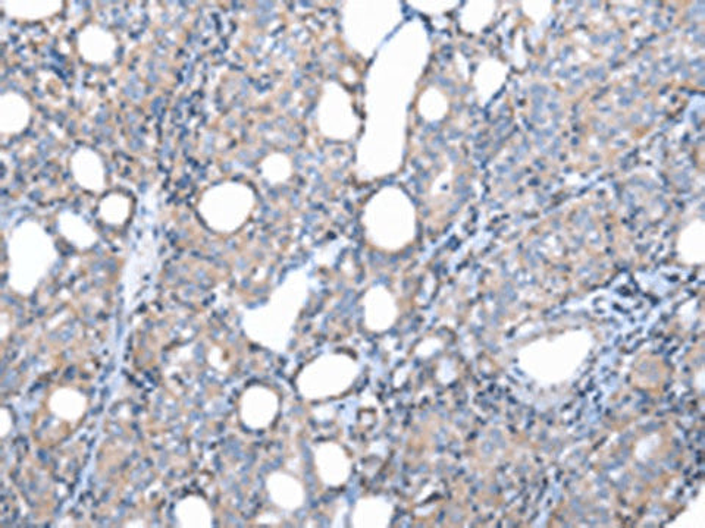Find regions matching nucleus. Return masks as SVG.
Returning a JSON list of instances; mask_svg holds the SVG:
<instances>
[{"instance_id":"obj_10","label":"nucleus","mask_w":705,"mask_h":528,"mask_svg":"<svg viewBox=\"0 0 705 528\" xmlns=\"http://www.w3.org/2000/svg\"><path fill=\"white\" fill-rule=\"evenodd\" d=\"M0 5H2L3 12L14 20L42 21L61 12L64 3L58 2V0H49V2L47 0H37V2L36 0H25V2L12 0V2H2Z\"/></svg>"},{"instance_id":"obj_8","label":"nucleus","mask_w":705,"mask_h":528,"mask_svg":"<svg viewBox=\"0 0 705 528\" xmlns=\"http://www.w3.org/2000/svg\"><path fill=\"white\" fill-rule=\"evenodd\" d=\"M31 121V105L18 91H5L0 97V132L6 137L20 135Z\"/></svg>"},{"instance_id":"obj_9","label":"nucleus","mask_w":705,"mask_h":528,"mask_svg":"<svg viewBox=\"0 0 705 528\" xmlns=\"http://www.w3.org/2000/svg\"><path fill=\"white\" fill-rule=\"evenodd\" d=\"M266 490L272 504L284 511L293 512L305 504V486L291 474L272 473L266 480Z\"/></svg>"},{"instance_id":"obj_1","label":"nucleus","mask_w":705,"mask_h":528,"mask_svg":"<svg viewBox=\"0 0 705 528\" xmlns=\"http://www.w3.org/2000/svg\"><path fill=\"white\" fill-rule=\"evenodd\" d=\"M58 260L55 242L39 223H21L9 241V284L20 295H30Z\"/></svg>"},{"instance_id":"obj_7","label":"nucleus","mask_w":705,"mask_h":528,"mask_svg":"<svg viewBox=\"0 0 705 528\" xmlns=\"http://www.w3.org/2000/svg\"><path fill=\"white\" fill-rule=\"evenodd\" d=\"M70 172L74 181L90 193H102L106 187V165L96 150L80 147L70 159Z\"/></svg>"},{"instance_id":"obj_11","label":"nucleus","mask_w":705,"mask_h":528,"mask_svg":"<svg viewBox=\"0 0 705 528\" xmlns=\"http://www.w3.org/2000/svg\"><path fill=\"white\" fill-rule=\"evenodd\" d=\"M58 228L62 237L80 250H87L96 244L97 235L94 234L89 223L75 213H62L58 218Z\"/></svg>"},{"instance_id":"obj_5","label":"nucleus","mask_w":705,"mask_h":528,"mask_svg":"<svg viewBox=\"0 0 705 528\" xmlns=\"http://www.w3.org/2000/svg\"><path fill=\"white\" fill-rule=\"evenodd\" d=\"M316 477L324 486L337 489L349 480L352 461L347 452L335 442H322L313 449Z\"/></svg>"},{"instance_id":"obj_2","label":"nucleus","mask_w":705,"mask_h":528,"mask_svg":"<svg viewBox=\"0 0 705 528\" xmlns=\"http://www.w3.org/2000/svg\"><path fill=\"white\" fill-rule=\"evenodd\" d=\"M359 369L356 361L344 354H329L307 364L297 377V388L306 399L340 396L353 385Z\"/></svg>"},{"instance_id":"obj_13","label":"nucleus","mask_w":705,"mask_h":528,"mask_svg":"<svg viewBox=\"0 0 705 528\" xmlns=\"http://www.w3.org/2000/svg\"><path fill=\"white\" fill-rule=\"evenodd\" d=\"M175 517L183 527H211L213 521L211 506L199 496H188L175 506Z\"/></svg>"},{"instance_id":"obj_14","label":"nucleus","mask_w":705,"mask_h":528,"mask_svg":"<svg viewBox=\"0 0 705 528\" xmlns=\"http://www.w3.org/2000/svg\"><path fill=\"white\" fill-rule=\"evenodd\" d=\"M131 215V200L124 194H108L100 200L99 216L106 225L122 226Z\"/></svg>"},{"instance_id":"obj_6","label":"nucleus","mask_w":705,"mask_h":528,"mask_svg":"<svg viewBox=\"0 0 705 528\" xmlns=\"http://www.w3.org/2000/svg\"><path fill=\"white\" fill-rule=\"evenodd\" d=\"M78 55L90 65L111 64L118 52V40L112 31L99 24H89L78 33Z\"/></svg>"},{"instance_id":"obj_3","label":"nucleus","mask_w":705,"mask_h":528,"mask_svg":"<svg viewBox=\"0 0 705 528\" xmlns=\"http://www.w3.org/2000/svg\"><path fill=\"white\" fill-rule=\"evenodd\" d=\"M228 194L227 191L211 190L200 204L203 219L215 231H237L252 212L253 198L249 190L244 188L243 191L235 190L231 196Z\"/></svg>"},{"instance_id":"obj_4","label":"nucleus","mask_w":705,"mask_h":528,"mask_svg":"<svg viewBox=\"0 0 705 528\" xmlns=\"http://www.w3.org/2000/svg\"><path fill=\"white\" fill-rule=\"evenodd\" d=\"M280 413V396L268 386L255 385L247 388L240 398L238 414L244 426L250 430H266L274 424Z\"/></svg>"},{"instance_id":"obj_12","label":"nucleus","mask_w":705,"mask_h":528,"mask_svg":"<svg viewBox=\"0 0 705 528\" xmlns=\"http://www.w3.org/2000/svg\"><path fill=\"white\" fill-rule=\"evenodd\" d=\"M50 410L55 416L67 421L80 420L86 413L87 399L75 389L64 388L50 396Z\"/></svg>"}]
</instances>
